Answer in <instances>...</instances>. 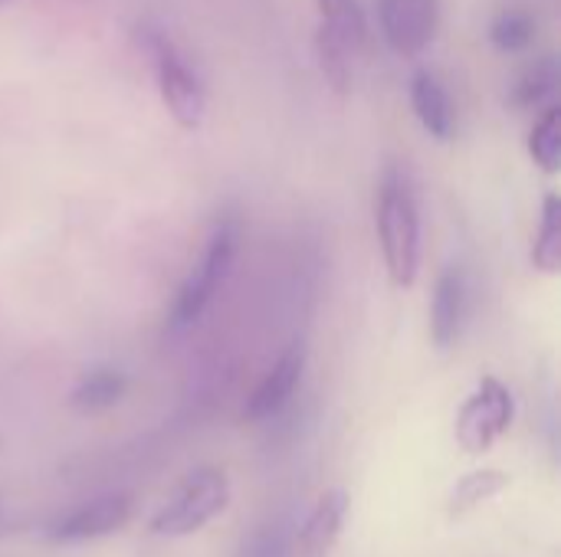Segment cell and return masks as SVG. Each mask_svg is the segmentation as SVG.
<instances>
[{
	"instance_id": "1",
	"label": "cell",
	"mask_w": 561,
	"mask_h": 557,
	"mask_svg": "<svg viewBox=\"0 0 561 557\" xmlns=\"http://www.w3.org/2000/svg\"><path fill=\"white\" fill-rule=\"evenodd\" d=\"M375 227L388 276L398 289H411L421 269V213L417 197L401 167H388L378 187Z\"/></svg>"
},
{
	"instance_id": "2",
	"label": "cell",
	"mask_w": 561,
	"mask_h": 557,
	"mask_svg": "<svg viewBox=\"0 0 561 557\" xmlns=\"http://www.w3.org/2000/svg\"><path fill=\"white\" fill-rule=\"evenodd\" d=\"M138 36H141L145 53L154 62L158 92H161V102L171 112V118L187 131L201 128V121L207 115V92H204L197 69L184 59V53L174 46V39L158 23H145Z\"/></svg>"
},
{
	"instance_id": "3",
	"label": "cell",
	"mask_w": 561,
	"mask_h": 557,
	"mask_svg": "<svg viewBox=\"0 0 561 557\" xmlns=\"http://www.w3.org/2000/svg\"><path fill=\"white\" fill-rule=\"evenodd\" d=\"M230 506V483L220 469H197L184 479L174 499L151 519V535L184 538L201 532Z\"/></svg>"
},
{
	"instance_id": "4",
	"label": "cell",
	"mask_w": 561,
	"mask_h": 557,
	"mask_svg": "<svg viewBox=\"0 0 561 557\" xmlns=\"http://www.w3.org/2000/svg\"><path fill=\"white\" fill-rule=\"evenodd\" d=\"M233 253H237V223L230 217H224L210 230L201 259L194 263V269L187 272V279L178 289V302H174V312H171L178 328L194 325L204 315V309L210 305L217 286L224 282V276H227V269L233 263Z\"/></svg>"
},
{
	"instance_id": "5",
	"label": "cell",
	"mask_w": 561,
	"mask_h": 557,
	"mask_svg": "<svg viewBox=\"0 0 561 557\" xmlns=\"http://www.w3.org/2000/svg\"><path fill=\"white\" fill-rule=\"evenodd\" d=\"M516 420V401L503 381L486 374L457 414V443L467 453H486Z\"/></svg>"
},
{
	"instance_id": "6",
	"label": "cell",
	"mask_w": 561,
	"mask_h": 557,
	"mask_svg": "<svg viewBox=\"0 0 561 557\" xmlns=\"http://www.w3.org/2000/svg\"><path fill=\"white\" fill-rule=\"evenodd\" d=\"M378 20L398 56H421L440 30V0H378Z\"/></svg>"
},
{
	"instance_id": "7",
	"label": "cell",
	"mask_w": 561,
	"mask_h": 557,
	"mask_svg": "<svg viewBox=\"0 0 561 557\" xmlns=\"http://www.w3.org/2000/svg\"><path fill=\"white\" fill-rule=\"evenodd\" d=\"M131 496L128 492H115V496H102L62 519H56L49 525V542L56 545H76V542H95V538H105V535H115L128 525L131 519Z\"/></svg>"
},
{
	"instance_id": "8",
	"label": "cell",
	"mask_w": 561,
	"mask_h": 557,
	"mask_svg": "<svg viewBox=\"0 0 561 557\" xmlns=\"http://www.w3.org/2000/svg\"><path fill=\"white\" fill-rule=\"evenodd\" d=\"M302 371H306V348L302 345H289L279 361L270 368V374L260 381V387L247 397V407H243V420L247 423H263L270 417H276L296 394L299 381H302Z\"/></svg>"
},
{
	"instance_id": "9",
	"label": "cell",
	"mask_w": 561,
	"mask_h": 557,
	"mask_svg": "<svg viewBox=\"0 0 561 557\" xmlns=\"http://www.w3.org/2000/svg\"><path fill=\"white\" fill-rule=\"evenodd\" d=\"M345 515H348V496L342 489L322 492L316 509L309 512V519L302 522V529L296 535V555L293 557H329L342 535Z\"/></svg>"
},
{
	"instance_id": "10",
	"label": "cell",
	"mask_w": 561,
	"mask_h": 557,
	"mask_svg": "<svg viewBox=\"0 0 561 557\" xmlns=\"http://www.w3.org/2000/svg\"><path fill=\"white\" fill-rule=\"evenodd\" d=\"M411 108L417 115V121L424 125V131L437 141H450L457 131V112H454V98L447 92V85L440 82L437 72L421 69L411 79Z\"/></svg>"
},
{
	"instance_id": "11",
	"label": "cell",
	"mask_w": 561,
	"mask_h": 557,
	"mask_svg": "<svg viewBox=\"0 0 561 557\" xmlns=\"http://www.w3.org/2000/svg\"><path fill=\"white\" fill-rule=\"evenodd\" d=\"M463 315H467V279L460 266H450L440 272L431 302V338L437 348H450L460 338Z\"/></svg>"
},
{
	"instance_id": "12",
	"label": "cell",
	"mask_w": 561,
	"mask_h": 557,
	"mask_svg": "<svg viewBox=\"0 0 561 557\" xmlns=\"http://www.w3.org/2000/svg\"><path fill=\"white\" fill-rule=\"evenodd\" d=\"M316 53H319V66H322L325 82L339 95L352 92V82H355V53L358 49L348 39H342L339 33L319 26L316 30Z\"/></svg>"
},
{
	"instance_id": "13",
	"label": "cell",
	"mask_w": 561,
	"mask_h": 557,
	"mask_svg": "<svg viewBox=\"0 0 561 557\" xmlns=\"http://www.w3.org/2000/svg\"><path fill=\"white\" fill-rule=\"evenodd\" d=\"M125 374L122 371H112V368H99L92 374H85L76 391L69 394V404L82 414H99V410H108L115 407L122 397H125Z\"/></svg>"
},
{
	"instance_id": "14",
	"label": "cell",
	"mask_w": 561,
	"mask_h": 557,
	"mask_svg": "<svg viewBox=\"0 0 561 557\" xmlns=\"http://www.w3.org/2000/svg\"><path fill=\"white\" fill-rule=\"evenodd\" d=\"M556 85H559V62H556V56H542V59H536L533 66L523 69V76H519L516 85H513L510 102H513L516 108L542 105V102L556 92Z\"/></svg>"
},
{
	"instance_id": "15",
	"label": "cell",
	"mask_w": 561,
	"mask_h": 557,
	"mask_svg": "<svg viewBox=\"0 0 561 557\" xmlns=\"http://www.w3.org/2000/svg\"><path fill=\"white\" fill-rule=\"evenodd\" d=\"M503 489H510V476L500 473V469H477V473H467L454 492H450V515H467L470 509H477L480 502L500 496Z\"/></svg>"
},
{
	"instance_id": "16",
	"label": "cell",
	"mask_w": 561,
	"mask_h": 557,
	"mask_svg": "<svg viewBox=\"0 0 561 557\" xmlns=\"http://www.w3.org/2000/svg\"><path fill=\"white\" fill-rule=\"evenodd\" d=\"M533 263L539 272H559L561 269V200L556 194H546L542 200V223L533 246Z\"/></svg>"
},
{
	"instance_id": "17",
	"label": "cell",
	"mask_w": 561,
	"mask_h": 557,
	"mask_svg": "<svg viewBox=\"0 0 561 557\" xmlns=\"http://www.w3.org/2000/svg\"><path fill=\"white\" fill-rule=\"evenodd\" d=\"M316 7H319V26L339 33L355 49H362V43L368 39V20L358 0H316Z\"/></svg>"
},
{
	"instance_id": "18",
	"label": "cell",
	"mask_w": 561,
	"mask_h": 557,
	"mask_svg": "<svg viewBox=\"0 0 561 557\" xmlns=\"http://www.w3.org/2000/svg\"><path fill=\"white\" fill-rule=\"evenodd\" d=\"M529 154L546 174H559L561 167V108L549 105L529 131Z\"/></svg>"
},
{
	"instance_id": "19",
	"label": "cell",
	"mask_w": 561,
	"mask_h": 557,
	"mask_svg": "<svg viewBox=\"0 0 561 557\" xmlns=\"http://www.w3.org/2000/svg\"><path fill=\"white\" fill-rule=\"evenodd\" d=\"M536 36V20L529 10H503L493 26H490V43L500 49V53H519L533 43Z\"/></svg>"
},
{
	"instance_id": "20",
	"label": "cell",
	"mask_w": 561,
	"mask_h": 557,
	"mask_svg": "<svg viewBox=\"0 0 561 557\" xmlns=\"http://www.w3.org/2000/svg\"><path fill=\"white\" fill-rule=\"evenodd\" d=\"M240 557H293L289 542L279 529H260L253 532L243 545H240Z\"/></svg>"
}]
</instances>
